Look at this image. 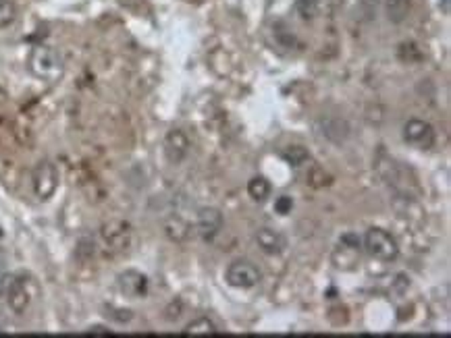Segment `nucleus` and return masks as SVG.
I'll use <instances>...</instances> for the list:
<instances>
[{
    "instance_id": "nucleus-1",
    "label": "nucleus",
    "mask_w": 451,
    "mask_h": 338,
    "mask_svg": "<svg viewBox=\"0 0 451 338\" xmlns=\"http://www.w3.org/2000/svg\"><path fill=\"white\" fill-rule=\"evenodd\" d=\"M29 71L48 84H54L63 77L65 73V65L61 54L50 48V46H36L29 54Z\"/></svg>"
},
{
    "instance_id": "nucleus-2",
    "label": "nucleus",
    "mask_w": 451,
    "mask_h": 338,
    "mask_svg": "<svg viewBox=\"0 0 451 338\" xmlns=\"http://www.w3.org/2000/svg\"><path fill=\"white\" fill-rule=\"evenodd\" d=\"M0 301H4L17 316L25 314V309L29 307V293L15 274L0 276Z\"/></svg>"
},
{
    "instance_id": "nucleus-3",
    "label": "nucleus",
    "mask_w": 451,
    "mask_h": 338,
    "mask_svg": "<svg viewBox=\"0 0 451 338\" xmlns=\"http://www.w3.org/2000/svg\"><path fill=\"white\" fill-rule=\"evenodd\" d=\"M364 247L374 259L380 261H393L399 255V245L395 237L383 229H370L364 237Z\"/></svg>"
},
{
    "instance_id": "nucleus-4",
    "label": "nucleus",
    "mask_w": 451,
    "mask_h": 338,
    "mask_svg": "<svg viewBox=\"0 0 451 338\" xmlns=\"http://www.w3.org/2000/svg\"><path fill=\"white\" fill-rule=\"evenodd\" d=\"M59 180H61V176H59L57 164L50 162V160H44L34 170V193L42 201H46V199H50L57 193Z\"/></svg>"
},
{
    "instance_id": "nucleus-5",
    "label": "nucleus",
    "mask_w": 451,
    "mask_h": 338,
    "mask_svg": "<svg viewBox=\"0 0 451 338\" xmlns=\"http://www.w3.org/2000/svg\"><path fill=\"white\" fill-rule=\"evenodd\" d=\"M260 278H263L260 270L248 259H235L233 263H229L225 272V280L235 289H252L260 282Z\"/></svg>"
},
{
    "instance_id": "nucleus-6",
    "label": "nucleus",
    "mask_w": 451,
    "mask_h": 338,
    "mask_svg": "<svg viewBox=\"0 0 451 338\" xmlns=\"http://www.w3.org/2000/svg\"><path fill=\"white\" fill-rule=\"evenodd\" d=\"M358 257H360V239H358V235L346 233L339 239V243H337V247L333 252L335 268H339V270H354L356 263H358Z\"/></svg>"
},
{
    "instance_id": "nucleus-7",
    "label": "nucleus",
    "mask_w": 451,
    "mask_h": 338,
    "mask_svg": "<svg viewBox=\"0 0 451 338\" xmlns=\"http://www.w3.org/2000/svg\"><path fill=\"white\" fill-rule=\"evenodd\" d=\"M404 139L418 150H431L435 146V129L420 118H412L404 127Z\"/></svg>"
},
{
    "instance_id": "nucleus-8",
    "label": "nucleus",
    "mask_w": 451,
    "mask_h": 338,
    "mask_svg": "<svg viewBox=\"0 0 451 338\" xmlns=\"http://www.w3.org/2000/svg\"><path fill=\"white\" fill-rule=\"evenodd\" d=\"M102 239L112 252H127L131 245V226L123 220H110L102 226Z\"/></svg>"
},
{
    "instance_id": "nucleus-9",
    "label": "nucleus",
    "mask_w": 451,
    "mask_h": 338,
    "mask_svg": "<svg viewBox=\"0 0 451 338\" xmlns=\"http://www.w3.org/2000/svg\"><path fill=\"white\" fill-rule=\"evenodd\" d=\"M119 291L129 299H140L148 295V278L138 270H125L117 278Z\"/></svg>"
},
{
    "instance_id": "nucleus-10",
    "label": "nucleus",
    "mask_w": 451,
    "mask_h": 338,
    "mask_svg": "<svg viewBox=\"0 0 451 338\" xmlns=\"http://www.w3.org/2000/svg\"><path fill=\"white\" fill-rule=\"evenodd\" d=\"M223 229V214L216 208H202L198 212V222H195V231L204 241H212L219 231Z\"/></svg>"
},
{
    "instance_id": "nucleus-11",
    "label": "nucleus",
    "mask_w": 451,
    "mask_h": 338,
    "mask_svg": "<svg viewBox=\"0 0 451 338\" xmlns=\"http://www.w3.org/2000/svg\"><path fill=\"white\" fill-rule=\"evenodd\" d=\"M165 154L171 164H181L189 154V139L181 129H171L165 137Z\"/></svg>"
},
{
    "instance_id": "nucleus-12",
    "label": "nucleus",
    "mask_w": 451,
    "mask_h": 338,
    "mask_svg": "<svg viewBox=\"0 0 451 338\" xmlns=\"http://www.w3.org/2000/svg\"><path fill=\"white\" fill-rule=\"evenodd\" d=\"M256 243L258 247L269 255H279L285 252L287 247V239L283 237V233L274 231V229H269V226H263L258 229L256 233Z\"/></svg>"
},
{
    "instance_id": "nucleus-13",
    "label": "nucleus",
    "mask_w": 451,
    "mask_h": 338,
    "mask_svg": "<svg viewBox=\"0 0 451 338\" xmlns=\"http://www.w3.org/2000/svg\"><path fill=\"white\" fill-rule=\"evenodd\" d=\"M248 193L254 201H267L271 195V183L265 176H254L248 183Z\"/></svg>"
},
{
    "instance_id": "nucleus-14",
    "label": "nucleus",
    "mask_w": 451,
    "mask_h": 338,
    "mask_svg": "<svg viewBox=\"0 0 451 338\" xmlns=\"http://www.w3.org/2000/svg\"><path fill=\"white\" fill-rule=\"evenodd\" d=\"M408 8H410L408 0H387L385 2V10H387V17L391 23H401L408 17Z\"/></svg>"
},
{
    "instance_id": "nucleus-15",
    "label": "nucleus",
    "mask_w": 451,
    "mask_h": 338,
    "mask_svg": "<svg viewBox=\"0 0 451 338\" xmlns=\"http://www.w3.org/2000/svg\"><path fill=\"white\" fill-rule=\"evenodd\" d=\"M165 231H167V235H169L173 241H183V239H187V235H189V226H187V222H185V220H181L179 216L169 218V222L165 224Z\"/></svg>"
},
{
    "instance_id": "nucleus-16",
    "label": "nucleus",
    "mask_w": 451,
    "mask_h": 338,
    "mask_svg": "<svg viewBox=\"0 0 451 338\" xmlns=\"http://www.w3.org/2000/svg\"><path fill=\"white\" fill-rule=\"evenodd\" d=\"M185 335H195V337H206V335H216V326L214 322H210L208 318H198L191 324H187Z\"/></svg>"
},
{
    "instance_id": "nucleus-17",
    "label": "nucleus",
    "mask_w": 451,
    "mask_h": 338,
    "mask_svg": "<svg viewBox=\"0 0 451 338\" xmlns=\"http://www.w3.org/2000/svg\"><path fill=\"white\" fill-rule=\"evenodd\" d=\"M17 17V6L13 0H0V27H6L15 21Z\"/></svg>"
},
{
    "instance_id": "nucleus-18",
    "label": "nucleus",
    "mask_w": 451,
    "mask_h": 338,
    "mask_svg": "<svg viewBox=\"0 0 451 338\" xmlns=\"http://www.w3.org/2000/svg\"><path fill=\"white\" fill-rule=\"evenodd\" d=\"M295 8H297V13L302 15V19H306V21H312L314 17H318V15H316L314 0H297V2H295Z\"/></svg>"
},
{
    "instance_id": "nucleus-19",
    "label": "nucleus",
    "mask_w": 451,
    "mask_h": 338,
    "mask_svg": "<svg viewBox=\"0 0 451 338\" xmlns=\"http://www.w3.org/2000/svg\"><path fill=\"white\" fill-rule=\"evenodd\" d=\"M343 0H314L316 6V15H333Z\"/></svg>"
},
{
    "instance_id": "nucleus-20",
    "label": "nucleus",
    "mask_w": 451,
    "mask_h": 338,
    "mask_svg": "<svg viewBox=\"0 0 451 338\" xmlns=\"http://www.w3.org/2000/svg\"><path fill=\"white\" fill-rule=\"evenodd\" d=\"M285 158H287L293 167H300L304 160H308V154H306V150H302L300 146H295V148H291V150L285 154Z\"/></svg>"
},
{
    "instance_id": "nucleus-21",
    "label": "nucleus",
    "mask_w": 451,
    "mask_h": 338,
    "mask_svg": "<svg viewBox=\"0 0 451 338\" xmlns=\"http://www.w3.org/2000/svg\"><path fill=\"white\" fill-rule=\"evenodd\" d=\"M291 208H293V199H291L289 195H281V197H276V201H274V210H276L281 216L289 214V212H291Z\"/></svg>"
},
{
    "instance_id": "nucleus-22",
    "label": "nucleus",
    "mask_w": 451,
    "mask_h": 338,
    "mask_svg": "<svg viewBox=\"0 0 451 338\" xmlns=\"http://www.w3.org/2000/svg\"><path fill=\"white\" fill-rule=\"evenodd\" d=\"M88 335H104V337H108V335H110V330H108V328H104V326H91L90 330H88Z\"/></svg>"
},
{
    "instance_id": "nucleus-23",
    "label": "nucleus",
    "mask_w": 451,
    "mask_h": 338,
    "mask_svg": "<svg viewBox=\"0 0 451 338\" xmlns=\"http://www.w3.org/2000/svg\"><path fill=\"white\" fill-rule=\"evenodd\" d=\"M4 261H6V255H4V252L0 249V270L4 268Z\"/></svg>"
}]
</instances>
